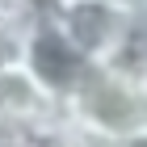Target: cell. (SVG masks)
<instances>
[{
	"label": "cell",
	"mask_w": 147,
	"mask_h": 147,
	"mask_svg": "<svg viewBox=\"0 0 147 147\" xmlns=\"http://www.w3.org/2000/svg\"><path fill=\"white\" fill-rule=\"evenodd\" d=\"M63 122L97 143H126L147 135V80L118 76L92 63L63 97Z\"/></svg>",
	"instance_id": "obj_1"
},
{
	"label": "cell",
	"mask_w": 147,
	"mask_h": 147,
	"mask_svg": "<svg viewBox=\"0 0 147 147\" xmlns=\"http://www.w3.org/2000/svg\"><path fill=\"white\" fill-rule=\"evenodd\" d=\"M42 17L67 38L84 63H105L122 46V38L147 21V9L130 13L109 0H42Z\"/></svg>",
	"instance_id": "obj_2"
},
{
	"label": "cell",
	"mask_w": 147,
	"mask_h": 147,
	"mask_svg": "<svg viewBox=\"0 0 147 147\" xmlns=\"http://www.w3.org/2000/svg\"><path fill=\"white\" fill-rule=\"evenodd\" d=\"M63 122V101L38 84L25 67L0 71V130L46 135Z\"/></svg>",
	"instance_id": "obj_3"
},
{
	"label": "cell",
	"mask_w": 147,
	"mask_h": 147,
	"mask_svg": "<svg viewBox=\"0 0 147 147\" xmlns=\"http://www.w3.org/2000/svg\"><path fill=\"white\" fill-rule=\"evenodd\" d=\"M21 67L30 71L51 97L63 101V97L76 88V80L84 76L92 63H84V59L67 46V38L59 34L46 17H38V21L30 25V38H25V63Z\"/></svg>",
	"instance_id": "obj_4"
},
{
	"label": "cell",
	"mask_w": 147,
	"mask_h": 147,
	"mask_svg": "<svg viewBox=\"0 0 147 147\" xmlns=\"http://www.w3.org/2000/svg\"><path fill=\"white\" fill-rule=\"evenodd\" d=\"M25 38H30V25H0V71L25 63Z\"/></svg>",
	"instance_id": "obj_5"
},
{
	"label": "cell",
	"mask_w": 147,
	"mask_h": 147,
	"mask_svg": "<svg viewBox=\"0 0 147 147\" xmlns=\"http://www.w3.org/2000/svg\"><path fill=\"white\" fill-rule=\"evenodd\" d=\"M42 17V0H0V25H34Z\"/></svg>",
	"instance_id": "obj_6"
},
{
	"label": "cell",
	"mask_w": 147,
	"mask_h": 147,
	"mask_svg": "<svg viewBox=\"0 0 147 147\" xmlns=\"http://www.w3.org/2000/svg\"><path fill=\"white\" fill-rule=\"evenodd\" d=\"M109 4H118V9H130V13H143L147 0H109Z\"/></svg>",
	"instance_id": "obj_7"
},
{
	"label": "cell",
	"mask_w": 147,
	"mask_h": 147,
	"mask_svg": "<svg viewBox=\"0 0 147 147\" xmlns=\"http://www.w3.org/2000/svg\"><path fill=\"white\" fill-rule=\"evenodd\" d=\"M105 147H147V135L143 139H126V143H105Z\"/></svg>",
	"instance_id": "obj_8"
}]
</instances>
